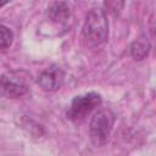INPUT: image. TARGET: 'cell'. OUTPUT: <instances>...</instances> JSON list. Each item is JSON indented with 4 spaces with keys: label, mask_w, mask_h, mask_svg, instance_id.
I'll use <instances>...</instances> for the list:
<instances>
[{
    "label": "cell",
    "mask_w": 156,
    "mask_h": 156,
    "mask_svg": "<svg viewBox=\"0 0 156 156\" xmlns=\"http://www.w3.org/2000/svg\"><path fill=\"white\" fill-rule=\"evenodd\" d=\"M82 33L85 41L94 46H99L107 40L108 21L101 7H94L87 13Z\"/></svg>",
    "instance_id": "cell-1"
},
{
    "label": "cell",
    "mask_w": 156,
    "mask_h": 156,
    "mask_svg": "<svg viewBox=\"0 0 156 156\" xmlns=\"http://www.w3.org/2000/svg\"><path fill=\"white\" fill-rule=\"evenodd\" d=\"M115 123V115L108 108L99 110L91 117L89 124V136L94 146H104L111 134Z\"/></svg>",
    "instance_id": "cell-2"
},
{
    "label": "cell",
    "mask_w": 156,
    "mask_h": 156,
    "mask_svg": "<svg viewBox=\"0 0 156 156\" xmlns=\"http://www.w3.org/2000/svg\"><path fill=\"white\" fill-rule=\"evenodd\" d=\"M101 102H102V99L100 94L95 91L77 95L72 100L71 107L67 112V117L73 122H80L88 115H90L96 107H99Z\"/></svg>",
    "instance_id": "cell-3"
},
{
    "label": "cell",
    "mask_w": 156,
    "mask_h": 156,
    "mask_svg": "<svg viewBox=\"0 0 156 156\" xmlns=\"http://www.w3.org/2000/svg\"><path fill=\"white\" fill-rule=\"evenodd\" d=\"M28 91L24 80L15 73H5L0 76V95L7 99H17Z\"/></svg>",
    "instance_id": "cell-4"
},
{
    "label": "cell",
    "mask_w": 156,
    "mask_h": 156,
    "mask_svg": "<svg viewBox=\"0 0 156 156\" xmlns=\"http://www.w3.org/2000/svg\"><path fill=\"white\" fill-rule=\"evenodd\" d=\"M65 82V72L58 66L45 68L38 77L37 83L45 91H55L62 87Z\"/></svg>",
    "instance_id": "cell-5"
},
{
    "label": "cell",
    "mask_w": 156,
    "mask_h": 156,
    "mask_svg": "<svg viewBox=\"0 0 156 156\" xmlns=\"http://www.w3.org/2000/svg\"><path fill=\"white\" fill-rule=\"evenodd\" d=\"M48 17L50 21L58 23V24H63L68 21L69 16H71V10L67 2L65 1H54L48 6L46 10Z\"/></svg>",
    "instance_id": "cell-6"
},
{
    "label": "cell",
    "mask_w": 156,
    "mask_h": 156,
    "mask_svg": "<svg viewBox=\"0 0 156 156\" xmlns=\"http://www.w3.org/2000/svg\"><path fill=\"white\" fill-rule=\"evenodd\" d=\"M130 55L134 60L136 61H141L144 60L147 55H149V51H150V44L144 40H135L134 43H132L130 45Z\"/></svg>",
    "instance_id": "cell-7"
},
{
    "label": "cell",
    "mask_w": 156,
    "mask_h": 156,
    "mask_svg": "<svg viewBox=\"0 0 156 156\" xmlns=\"http://www.w3.org/2000/svg\"><path fill=\"white\" fill-rule=\"evenodd\" d=\"M12 41H13L12 30L5 24H0V49L9 48L12 44Z\"/></svg>",
    "instance_id": "cell-8"
},
{
    "label": "cell",
    "mask_w": 156,
    "mask_h": 156,
    "mask_svg": "<svg viewBox=\"0 0 156 156\" xmlns=\"http://www.w3.org/2000/svg\"><path fill=\"white\" fill-rule=\"evenodd\" d=\"M6 4H7V1H0V7L4 6V5H6Z\"/></svg>",
    "instance_id": "cell-9"
}]
</instances>
